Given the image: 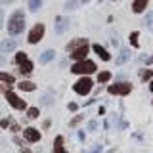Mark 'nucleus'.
I'll return each mask as SVG.
<instances>
[{"instance_id": "obj_31", "label": "nucleus", "mask_w": 153, "mask_h": 153, "mask_svg": "<svg viewBox=\"0 0 153 153\" xmlns=\"http://www.w3.org/2000/svg\"><path fill=\"white\" fill-rule=\"evenodd\" d=\"M80 119H82V117H75V119H73V121H71V126H76V124H79V123H80Z\"/></svg>"}, {"instance_id": "obj_29", "label": "nucleus", "mask_w": 153, "mask_h": 153, "mask_svg": "<svg viewBox=\"0 0 153 153\" xmlns=\"http://www.w3.org/2000/svg\"><path fill=\"white\" fill-rule=\"evenodd\" d=\"M50 100H52V96H44V98H42V103H44V105H50L52 103Z\"/></svg>"}, {"instance_id": "obj_9", "label": "nucleus", "mask_w": 153, "mask_h": 153, "mask_svg": "<svg viewBox=\"0 0 153 153\" xmlns=\"http://www.w3.org/2000/svg\"><path fill=\"white\" fill-rule=\"evenodd\" d=\"M69 29V19L67 17H56V35H63Z\"/></svg>"}, {"instance_id": "obj_35", "label": "nucleus", "mask_w": 153, "mask_h": 153, "mask_svg": "<svg viewBox=\"0 0 153 153\" xmlns=\"http://www.w3.org/2000/svg\"><path fill=\"white\" fill-rule=\"evenodd\" d=\"M149 88H151V92H153V80H151V84H149Z\"/></svg>"}, {"instance_id": "obj_36", "label": "nucleus", "mask_w": 153, "mask_h": 153, "mask_svg": "<svg viewBox=\"0 0 153 153\" xmlns=\"http://www.w3.org/2000/svg\"><path fill=\"white\" fill-rule=\"evenodd\" d=\"M82 2H84V4H86V2H90V0H82Z\"/></svg>"}, {"instance_id": "obj_15", "label": "nucleus", "mask_w": 153, "mask_h": 153, "mask_svg": "<svg viewBox=\"0 0 153 153\" xmlns=\"http://www.w3.org/2000/svg\"><path fill=\"white\" fill-rule=\"evenodd\" d=\"M19 73L21 75H31L33 73V63L31 61H23V63H19Z\"/></svg>"}, {"instance_id": "obj_13", "label": "nucleus", "mask_w": 153, "mask_h": 153, "mask_svg": "<svg viewBox=\"0 0 153 153\" xmlns=\"http://www.w3.org/2000/svg\"><path fill=\"white\" fill-rule=\"evenodd\" d=\"M54 57H56V52L54 50H46V52H42V54H40L38 59H40V63H50Z\"/></svg>"}, {"instance_id": "obj_7", "label": "nucleus", "mask_w": 153, "mask_h": 153, "mask_svg": "<svg viewBox=\"0 0 153 153\" xmlns=\"http://www.w3.org/2000/svg\"><path fill=\"white\" fill-rule=\"evenodd\" d=\"M88 44H84V46H79L76 50H73L71 52V57H73L75 61H82V59H86V56H88Z\"/></svg>"}, {"instance_id": "obj_4", "label": "nucleus", "mask_w": 153, "mask_h": 153, "mask_svg": "<svg viewBox=\"0 0 153 153\" xmlns=\"http://www.w3.org/2000/svg\"><path fill=\"white\" fill-rule=\"evenodd\" d=\"M44 33H46V27L42 25V23H36V25L31 29V33H29L27 40L31 42V44H36V42H40V40H42V36H44Z\"/></svg>"}, {"instance_id": "obj_26", "label": "nucleus", "mask_w": 153, "mask_h": 153, "mask_svg": "<svg viewBox=\"0 0 153 153\" xmlns=\"http://www.w3.org/2000/svg\"><path fill=\"white\" fill-rule=\"evenodd\" d=\"M16 61H17V63L27 61V54H25V52H17V54H16Z\"/></svg>"}, {"instance_id": "obj_8", "label": "nucleus", "mask_w": 153, "mask_h": 153, "mask_svg": "<svg viewBox=\"0 0 153 153\" xmlns=\"http://www.w3.org/2000/svg\"><path fill=\"white\" fill-rule=\"evenodd\" d=\"M23 136H25V140L27 142H31V143H36L38 140H40V132L36 130V128H25V132H23Z\"/></svg>"}, {"instance_id": "obj_38", "label": "nucleus", "mask_w": 153, "mask_h": 153, "mask_svg": "<svg viewBox=\"0 0 153 153\" xmlns=\"http://www.w3.org/2000/svg\"><path fill=\"white\" fill-rule=\"evenodd\" d=\"M100 2H102V0H100Z\"/></svg>"}, {"instance_id": "obj_32", "label": "nucleus", "mask_w": 153, "mask_h": 153, "mask_svg": "<svg viewBox=\"0 0 153 153\" xmlns=\"http://www.w3.org/2000/svg\"><path fill=\"white\" fill-rule=\"evenodd\" d=\"M2 25H4V10L0 8V29H2Z\"/></svg>"}, {"instance_id": "obj_19", "label": "nucleus", "mask_w": 153, "mask_h": 153, "mask_svg": "<svg viewBox=\"0 0 153 153\" xmlns=\"http://www.w3.org/2000/svg\"><path fill=\"white\" fill-rule=\"evenodd\" d=\"M79 0H69V2H65V10H67V12H71V10H76V8H79Z\"/></svg>"}, {"instance_id": "obj_18", "label": "nucleus", "mask_w": 153, "mask_h": 153, "mask_svg": "<svg viewBox=\"0 0 153 153\" xmlns=\"http://www.w3.org/2000/svg\"><path fill=\"white\" fill-rule=\"evenodd\" d=\"M16 48V40H4L2 42V50L4 52H12Z\"/></svg>"}, {"instance_id": "obj_10", "label": "nucleus", "mask_w": 153, "mask_h": 153, "mask_svg": "<svg viewBox=\"0 0 153 153\" xmlns=\"http://www.w3.org/2000/svg\"><path fill=\"white\" fill-rule=\"evenodd\" d=\"M147 4H149V0H134L132 2V12L134 13H142L143 10L147 8Z\"/></svg>"}, {"instance_id": "obj_23", "label": "nucleus", "mask_w": 153, "mask_h": 153, "mask_svg": "<svg viewBox=\"0 0 153 153\" xmlns=\"http://www.w3.org/2000/svg\"><path fill=\"white\" fill-rule=\"evenodd\" d=\"M138 35H140L138 31H134L132 35H130V44H132L134 48H138V46H140V42H138Z\"/></svg>"}, {"instance_id": "obj_22", "label": "nucleus", "mask_w": 153, "mask_h": 153, "mask_svg": "<svg viewBox=\"0 0 153 153\" xmlns=\"http://www.w3.org/2000/svg\"><path fill=\"white\" fill-rule=\"evenodd\" d=\"M109 79H111V73H109V71H102V73L98 75V80H100V82H107Z\"/></svg>"}, {"instance_id": "obj_3", "label": "nucleus", "mask_w": 153, "mask_h": 153, "mask_svg": "<svg viewBox=\"0 0 153 153\" xmlns=\"http://www.w3.org/2000/svg\"><path fill=\"white\" fill-rule=\"evenodd\" d=\"M92 86H94V84H92V80H90L88 76H82L80 80H76V82L73 84V90H75V92L79 94V96H86V94L90 92V90H92Z\"/></svg>"}, {"instance_id": "obj_20", "label": "nucleus", "mask_w": 153, "mask_h": 153, "mask_svg": "<svg viewBox=\"0 0 153 153\" xmlns=\"http://www.w3.org/2000/svg\"><path fill=\"white\" fill-rule=\"evenodd\" d=\"M0 80L6 84H13V75H8V73H0Z\"/></svg>"}, {"instance_id": "obj_28", "label": "nucleus", "mask_w": 153, "mask_h": 153, "mask_svg": "<svg viewBox=\"0 0 153 153\" xmlns=\"http://www.w3.org/2000/svg\"><path fill=\"white\" fill-rule=\"evenodd\" d=\"M146 25H149V27L153 25V13H149V16L146 17Z\"/></svg>"}, {"instance_id": "obj_21", "label": "nucleus", "mask_w": 153, "mask_h": 153, "mask_svg": "<svg viewBox=\"0 0 153 153\" xmlns=\"http://www.w3.org/2000/svg\"><path fill=\"white\" fill-rule=\"evenodd\" d=\"M40 4H42V0H29V10H31V12H36V10L40 8Z\"/></svg>"}, {"instance_id": "obj_5", "label": "nucleus", "mask_w": 153, "mask_h": 153, "mask_svg": "<svg viewBox=\"0 0 153 153\" xmlns=\"http://www.w3.org/2000/svg\"><path fill=\"white\" fill-rule=\"evenodd\" d=\"M107 90H109V94H115V96H126V94H130L132 84L130 82H115Z\"/></svg>"}, {"instance_id": "obj_1", "label": "nucleus", "mask_w": 153, "mask_h": 153, "mask_svg": "<svg viewBox=\"0 0 153 153\" xmlns=\"http://www.w3.org/2000/svg\"><path fill=\"white\" fill-rule=\"evenodd\" d=\"M23 31H25V13H23V10H16V12L10 16L8 33L12 36H16V35H21Z\"/></svg>"}, {"instance_id": "obj_17", "label": "nucleus", "mask_w": 153, "mask_h": 153, "mask_svg": "<svg viewBox=\"0 0 153 153\" xmlns=\"http://www.w3.org/2000/svg\"><path fill=\"white\" fill-rule=\"evenodd\" d=\"M19 88L25 90V92H33V90L36 88V84L31 82V80H23V82H19Z\"/></svg>"}, {"instance_id": "obj_14", "label": "nucleus", "mask_w": 153, "mask_h": 153, "mask_svg": "<svg viewBox=\"0 0 153 153\" xmlns=\"http://www.w3.org/2000/svg\"><path fill=\"white\" fill-rule=\"evenodd\" d=\"M128 59H130V50H128V48H123V50H121V54H119V57H117V65L126 63Z\"/></svg>"}, {"instance_id": "obj_34", "label": "nucleus", "mask_w": 153, "mask_h": 153, "mask_svg": "<svg viewBox=\"0 0 153 153\" xmlns=\"http://www.w3.org/2000/svg\"><path fill=\"white\" fill-rule=\"evenodd\" d=\"M21 153H33L31 149H27V147H23V149H21Z\"/></svg>"}, {"instance_id": "obj_27", "label": "nucleus", "mask_w": 153, "mask_h": 153, "mask_svg": "<svg viewBox=\"0 0 153 153\" xmlns=\"http://www.w3.org/2000/svg\"><path fill=\"white\" fill-rule=\"evenodd\" d=\"M96 128H98V123H96V121H90L88 123V130H96Z\"/></svg>"}, {"instance_id": "obj_33", "label": "nucleus", "mask_w": 153, "mask_h": 153, "mask_svg": "<svg viewBox=\"0 0 153 153\" xmlns=\"http://www.w3.org/2000/svg\"><path fill=\"white\" fill-rule=\"evenodd\" d=\"M69 111H76V105L75 103H69Z\"/></svg>"}, {"instance_id": "obj_2", "label": "nucleus", "mask_w": 153, "mask_h": 153, "mask_svg": "<svg viewBox=\"0 0 153 153\" xmlns=\"http://www.w3.org/2000/svg\"><path fill=\"white\" fill-rule=\"evenodd\" d=\"M96 71V63L90 59H82V61H76V63L71 67V73L76 75H92Z\"/></svg>"}, {"instance_id": "obj_16", "label": "nucleus", "mask_w": 153, "mask_h": 153, "mask_svg": "<svg viewBox=\"0 0 153 153\" xmlns=\"http://www.w3.org/2000/svg\"><path fill=\"white\" fill-rule=\"evenodd\" d=\"M54 151L56 153H67L63 149V136H57L56 138V142H54Z\"/></svg>"}, {"instance_id": "obj_37", "label": "nucleus", "mask_w": 153, "mask_h": 153, "mask_svg": "<svg viewBox=\"0 0 153 153\" xmlns=\"http://www.w3.org/2000/svg\"><path fill=\"white\" fill-rule=\"evenodd\" d=\"M6 2H12V0H6Z\"/></svg>"}, {"instance_id": "obj_24", "label": "nucleus", "mask_w": 153, "mask_h": 153, "mask_svg": "<svg viewBox=\"0 0 153 153\" xmlns=\"http://www.w3.org/2000/svg\"><path fill=\"white\" fill-rule=\"evenodd\" d=\"M27 117H29V119H36V117H38V109H36V107H29V109H27Z\"/></svg>"}, {"instance_id": "obj_25", "label": "nucleus", "mask_w": 153, "mask_h": 153, "mask_svg": "<svg viewBox=\"0 0 153 153\" xmlns=\"http://www.w3.org/2000/svg\"><path fill=\"white\" fill-rule=\"evenodd\" d=\"M153 76V71H149V69H143L142 73H140V79L142 80H147V79H151Z\"/></svg>"}, {"instance_id": "obj_6", "label": "nucleus", "mask_w": 153, "mask_h": 153, "mask_svg": "<svg viewBox=\"0 0 153 153\" xmlns=\"http://www.w3.org/2000/svg\"><path fill=\"white\" fill-rule=\"evenodd\" d=\"M4 94H6V100H8V103L12 105L13 109H17V111H23V109L27 107V103L23 102V100L19 98V96H16V94H13L12 90H8V92H4Z\"/></svg>"}, {"instance_id": "obj_11", "label": "nucleus", "mask_w": 153, "mask_h": 153, "mask_svg": "<svg viewBox=\"0 0 153 153\" xmlns=\"http://www.w3.org/2000/svg\"><path fill=\"white\" fill-rule=\"evenodd\" d=\"M94 52H96V54H98L100 57H102L103 61H109V59H111V56H109V52L105 50V48H103L102 44H94Z\"/></svg>"}, {"instance_id": "obj_30", "label": "nucleus", "mask_w": 153, "mask_h": 153, "mask_svg": "<svg viewBox=\"0 0 153 153\" xmlns=\"http://www.w3.org/2000/svg\"><path fill=\"white\" fill-rule=\"evenodd\" d=\"M0 126H2V128H8L10 126V119H4V121L0 123Z\"/></svg>"}, {"instance_id": "obj_12", "label": "nucleus", "mask_w": 153, "mask_h": 153, "mask_svg": "<svg viewBox=\"0 0 153 153\" xmlns=\"http://www.w3.org/2000/svg\"><path fill=\"white\" fill-rule=\"evenodd\" d=\"M84 44H88V40H86V38H75L73 42H69V44H67V50L73 52V50H76L79 46H84Z\"/></svg>"}]
</instances>
